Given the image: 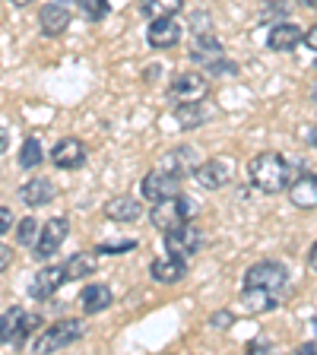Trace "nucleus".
<instances>
[{"mask_svg":"<svg viewBox=\"0 0 317 355\" xmlns=\"http://www.w3.org/2000/svg\"><path fill=\"white\" fill-rule=\"evenodd\" d=\"M298 352H302V355H314L317 352V343H305V346H298Z\"/></svg>","mask_w":317,"mask_h":355,"instance_id":"nucleus-37","label":"nucleus"},{"mask_svg":"<svg viewBox=\"0 0 317 355\" xmlns=\"http://www.w3.org/2000/svg\"><path fill=\"white\" fill-rule=\"evenodd\" d=\"M311 98H314V105H317V83L311 86Z\"/></svg>","mask_w":317,"mask_h":355,"instance_id":"nucleus-41","label":"nucleus"},{"mask_svg":"<svg viewBox=\"0 0 317 355\" xmlns=\"http://www.w3.org/2000/svg\"><path fill=\"white\" fill-rule=\"evenodd\" d=\"M181 35H185V29H181L178 16H162V19H153V22H149V29H146V42L153 44V48H159V51L175 48V44L181 42Z\"/></svg>","mask_w":317,"mask_h":355,"instance_id":"nucleus-8","label":"nucleus"},{"mask_svg":"<svg viewBox=\"0 0 317 355\" xmlns=\"http://www.w3.org/2000/svg\"><path fill=\"white\" fill-rule=\"evenodd\" d=\"M270 48L273 51H295L298 44L305 42V32H302V26H295V22H280V26H273L270 29Z\"/></svg>","mask_w":317,"mask_h":355,"instance_id":"nucleus-16","label":"nucleus"},{"mask_svg":"<svg viewBox=\"0 0 317 355\" xmlns=\"http://www.w3.org/2000/svg\"><path fill=\"white\" fill-rule=\"evenodd\" d=\"M51 162L58 165V168H80V165L86 162V146H83L80 140H74V137H67V140H60L58 146L51 149Z\"/></svg>","mask_w":317,"mask_h":355,"instance_id":"nucleus-14","label":"nucleus"},{"mask_svg":"<svg viewBox=\"0 0 317 355\" xmlns=\"http://www.w3.org/2000/svg\"><path fill=\"white\" fill-rule=\"evenodd\" d=\"M149 276H153L155 282H162V286H171V282H181L187 276V260L181 257H159L153 260V266H149Z\"/></svg>","mask_w":317,"mask_h":355,"instance_id":"nucleus-13","label":"nucleus"},{"mask_svg":"<svg viewBox=\"0 0 317 355\" xmlns=\"http://www.w3.org/2000/svg\"><path fill=\"white\" fill-rule=\"evenodd\" d=\"M185 7V0H140V10L149 19H162V16H178V10Z\"/></svg>","mask_w":317,"mask_h":355,"instance_id":"nucleus-26","label":"nucleus"},{"mask_svg":"<svg viewBox=\"0 0 317 355\" xmlns=\"http://www.w3.org/2000/svg\"><path fill=\"white\" fill-rule=\"evenodd\" d=\"M197 203L191 197H171V200H162V203H153V222L159 225L162 232L175 229L181 222H191L197 216Z\"/></svg>","mask_w":317,"mask_h":355,"instance_id":"nucleus-2","label":"nucleus"},{"mask_svg":"<svg viewBox=\"0 0 317 355\" xmlns=\"http://www.w3.org/2000/svg\"><path fill=\"white\" fill-rule=\"evenodd\" d=\"M22 320H26V308H10L0 318V343H22Z\"/></svg>","mask_w":317,"mask_h":355,"instance_id":"nucleus-23","label":"nucleus"},{"mask_svg":"<svg viewBox=\"0 0 317 355\" xmlns=\"http://www.w3.org/2000/svg\"><path fill=\"white\" fill-rule=\"evenodd\" d=\"M38 232H42V222H38V219H22V222H16V241H19L22 248H35Z\"/></svg>","mask_w":317,"mask_h":355,"instance_id":"nucleus-28","label":"nucleus"},{"mask_svg":"<svg viewBox=\"0 0 317 355\" xmlns=\"http://www.w3.org/2000/svg\"><path fill=\"white\" fill-rule=\"evenodd\" d=\"M289 282V270L276 260H260L244 273V286L248 288H270V292H282Z\"/></svg>","mask_w":317,"mask_h":355,"instance_id":"nucleus-5","label":"nucleus"},{"mask_svg":"<svg viewBox=\"0 0 317 355\" xmlns=\"http://www.w3.org/2000/svg\"><path fill=\"white\" fill-rule=\"evenodd\" d=\"M54 193L58 191H54V184L48 178H32V181H26V184L19 187V200L29 203V207H44V203H51Z\"/></svg>","mask_w":317,"mask_h":355,"instance_id":"nucleus-19","label":"nucleus"},{"mask_svg":"<svg viewBox=\"0 0 317 355\" xmlns=\"http://www.w3.org/2000/svg\"><path fill=\"white\" fill-rule=\"evenodd\" d=\"M289 197L298 209H314L317 207V175H298L289 184Z\"/></svg>","mask_w":317,"mask_h":355,"instance_id":"nucleus-18","label":"nucleus"},{"mask_svg":"<svg viewBox=\"0 0 317 355\" xmlns=\"http://www.w3.org/2000/svg\"><path fill=\"white\" fill-rule=\"evenodd\" d=\"M67 235H70V222H67L64 216H58V219H51V222H44L42 232H38V241H35V257L38 260H48L60 248V244H64Z\"/></svg>","mask_w":317,"mask_h":355,"instance_id":"nucleus-10","label":"nucleus"},{"mask_svg":"<svg viewBox=\"0 0 317 355\" xmlns=\"http://www.w3.org/2000/svg\"><path fill=\"white\" fill-rule=\"evenodd\" d=\"M111 304V288L108 286H86L80 295V308L83 314H98V311H105Z\"/></svg>","mask_w":317,"mask_h":355,"instance_id":"nucleus-22","label":"nucleus"},{"mask_svg":"<svg viewBox=\"0 0 317 355\" xmlns=\"http://www.w3.org/2000/svg\"><path fill=\"white\" fill-rule=\"evenodd\" d=\"M197 165H200V159H197V153H194V146H178L162 159V171H169V175H175V178L194 175Z\"/></svg>","mask_w":317,"mask_h":355,"instance_id":"nucleus-15","label":"nucleus"},{"mask_svg":"<svg viewBox=\"0 0 317 355\" xmlns=\"http://www.w3.org/2000/svg\"><path fill=\"white\" fill-rule=\"evenodd\" d=\"M10 260H13V251H10L7 244H0V273L10 266Z\"/></svg>","mask_w":317,"mask_h":355,"instance_id":"nucleus-33","label":"nucleus"},{"mask_svg":"<svg viewBox=\"0 0 317 355\" xmlns=\"http://www.w3.org/2000/svg\"><path fill=\"white\" fill-rule=\"evenodd\" d=\"M298 3H302V7H314L317 0H298Z\"/></svg>","mask_w":317,"mask_h":355,"instance_id":"nucleus-40","label":"nucleus"},{"mask_svg":"<svg viewBox=\"0 0 317 355\" xmlns=\"http://www.w3.org/2000/svg\"><path fill=\"white\" fill-rule=\"evenodd\" d=\"M83 336V324L80 320H60V324L48 327V330L42 333L35 340V346H32V352H60V349L74 346L76 340Z\"/></svg>","mask_w":317,"mask_h":355,"instance_id":"nucleus-4","label":"nucleus"},{"mask_svg":"<svg viewBox=\"0 0 317 355\" xmlns=\"http://www.w3.org/2000/svg\"><path fill=\"white\" fill-rule=\"evenodd\" d=\"M203 118H207V111H203L200 102H187V105H178L175 108V121H178L181 130H194V127H200Z\"/></svg>","mask_w":317,"mask_h":355,"instance_id":"nucleus-25","label":"nucleus"},{"mask_svg":"<svg viewBox=\"0 0 317 355\" xmlns=\"http://www.w3.org/2000/svg\"><path fill=\"white\" fill-rule=\"evenodd\" d=\"M314 10H317V3H314Z\"/></svg>","mask_w":317,"mask_h":355,"instance_id":"nucleus-45","label":"nucleus"},{"mask_svg":"<svg viewBox=\"0 0 317 355\" xmlns=\"http://www.w3.org/2000/svg\"><path fill=\"white\" fill-rule=\"evenodd\" d=\"M38 26H42L44 35H60V32L70 26V10L64 3H48V7L38 10Z\"/></svg>","mask_w":317,"mask_h":355,"instance_id":"nucleus-17","label":"nucleus"},{"mask_svg":"<svg viewBox=\"0 0 317 355\" xmlns=\"http://www.w3.org/2000/svg\"><path fill=\"white\" fill-rule=\"evenodd\" d=\"M54 3H64V7H70V3H76V0H54Z\"/></svg>","mask_w":317,"mask_h":355,"instance_id":"nucleus-42","label":"nucleus"},{"mask_svg":"<svg viewBox=\"0 0 317 355\" xmlns=\"http://www.w3.org/2000/svg\"><path fill=\"white\" fill-rule=\"evenodd\" d=\"M191 29H194V35H209V32H213V26H209V16L197 10V13L191 16Z\"/></svg>","mask_w":317,"mask_h":355,"instance_id":"nucleus-31","label":"nucleus"},{"mask_svg":"<svg viewBox=\"0 0 317 355\" xmlns=\"http://www.w3.org/2000/svg\"><path fill=\"white\" fill-rule=\"evenodd\" d=\"M232 320H235V318H232L229 311H222V314H216V318H213V327H222V324H232Z\"/></svg>","mask_w":317,"mask_h":355,"instance_id":"nucleus-35","label":"nucleus"},{"mask_svg":"<svg viewBox=\"0 0 317 355\" xmlns=\"http://www.w3.org/2000/svg\"><path fill=\"white\" fill-rule=\"evenodd\" d=\"M308 263H311V270H317V241H314V248H311V257H308Z\"/></svg>","mask_w":317,"mask_h":355,"instance_id":"nucleus-38","label":"nucleus"},{"mask_svg":"<svg viewBox=\"0 0 317 355\" xmlns=\"http://www.w3.org/2000/svg\"><path fill=\"white\" fill-rule=\"evenodd\" d=\"M42 162H44L42 143H38L35 137H29V140L22 143V149H19V165H22V168H38Z\"/></svg>","mask_w":317,"mask_h":355,"instance_id":"nucleus-27","label":"nucleus"},{"mask_svg":"<svg viewBox=\"0 0 317 355\" xmlns=\"http://www.w3.org/2000/svg\"><path fill=\"white\" fill-rule=\"evenodd\" d=\"M305 44H308L311 51H317V26H314V29L305 32Z\"/></svg>","mask_w":317,"mask_h":355,"instance_id":"nucleus-34","label":"nucleus"},{"mask_svg":"<svg viewBox=\"0 0 317 355\" xmlns=\"http://www.w3.org/2000/svg\"><path fill=\"white\" fill-rule=\"evenodd\" d=\"M194 178L203 191H219L232 181V162L229 159H207L194 168Z\"/></svg>","mask_w":317,"mask_h":355,"instance_id":"nucleus-9","label":"nucleus"},{"mask_svg":"<svg viewBox=\"0 0 317 355\" xmlns=\"http://www.w3.org/2000/svg\"><path fill=\"white\" fill-rule=\"evenodd\" d=\"M105 216L111 222H137L143 216V207H140V200H133V197H114L105 203Z\"/></svg>","mask_w":317,"mask_h":355,"instance_id":"nucleus-21","label":"nucleus"},{"mask_svg":"<svg viewBox=\"0 0 317 355\" xmlns=\"http://www.w3.org/2000/svg\"><path fill=\"white\" fill-rule=\"evenodd\" d=\"M241 304H244V311L266 314V311H276V308H280V292H270V288H248V286H244Z\"/></svg>","mask_w":317,"mask_h":355,"instance_id":"nucleus-20","label":"nucleus"},{"mask_svg":"<svg viewBox=\"0 0 317 355\" xmlns=\"http://www.w3.org/2000/svg\"><path fill=\"white\" fill-rule=\"evenodd\" d=\"M292 165L282 159L280 153H260L251 159L248 165V178H251V184L264 193H280L292 184Z\"/></svg>","mask_w":317,"mask_h":355,"instance_id":"nucleus-1","label":"nucleus"},{"mask_svg":"<svg viewBox=\"0 0 317 355\" xmlns=\"http://www.w3.org/2000/svg\"><path fill=\"white\" fill-rule=\"evenodd\" d=\"M143 197L149 200V203H162V200H171L178 197V191H181V178L169 175V171H149L146 178H143V184H140Z\"/></svg>","mask_w":317,"mask_h":355,"instance_id":"nucleus-7","label":"nucleus"},{"mask_svg":"<svg viewBox=\"0 0 317 355\" xmlns=\"http://www.w3.org/2000/svg\"><path fill=\"white\" fill-rule=\"evenodd\" d=\"M64 282H67L64 266H44V270H38V273L32 276L29 295H32V298H51L54 292L64 286Z\"/></svg>","mask_w":317,"mask_h":355,"instance_id":"nucleus-11","label":"nucleus"},{"mask_svg":"<svg viewBox=\"0 0 317 355\" xmlns=\"http://www.w3.org/2000/svg\"><path fill=\"white\" fill-rule=\"evenodd\" d=\"M80 13L86 16L89 22H102L105 16L111 13V3L108 0H80Z\"/></svg>","mask_w":317,"mask_h":355,"instance_id":"nucleus-29","label":"nucleus"},{"mask_svg":"<svg viewBox=\"0 0 317 355\" xmlns=\"http://www.w3.org/2000/svg\"><path fill=\"white\" fill-rule=\"evenodd\" d=\"M264 3H280V0H264Z\"/></svg>","mask_w":317,"mask_h":355,"instance_id":"nucleus-43","label":"nucleus"},{"mask_svg":"<svg viewBox=\"0 0 317 355\" xmlns=\"http://www.w3.org/2000/svg\"><path fill=\"white\" fill-rule=\"evenodd\" d=\"M314 333H317V318H314Z\"/></svg>","mask_w":317,"mask_h":355,"instance_id":"nucleus-44","label":"nucleus"},{"mask_svg":"<svg viewBox=\"0 0 317 355\" xmlns=\"http://www.w3.org/2000/svg\"><path fill=\"white\" fill-rule=\"evenodd\" d=\"M191 60L213 70V67H219L225 60V51H222V44L213 35H197V42L191 44Z\"/></svg>","mask_w":317,"mask_h":355,"instance_id":"nucleus-12","label":"nucleus"},{"mask_svg":"<svg viewBox=\"0 0 317 355\" xmlns=\"http://www.w3.org/2000/svg\"><path fill=\"white\" fill-rule=\"evenodd\" d=\"M207 96H209V80L203 73H178L169 86V98L175 105L203 102Z\"/></svg>","mask_w":317,"mask_h":355,"instance_id":"nucleus-6","label":"nucleus"},{"mask_svg":"<svg viewBox=\"0 0 317 355\" xmlns=\"http://www.w3.org/2000/svg\"><path fill=\"white\" fill-rule=\"evenodd\" d=\"M13 225H16V219H13V209H10V207H0V238L7 235V232L13 229Z\"/></svg>","mask_w":317,"mask_h":355,"instance_id":"nucleus-32","label":"nucleus"},{"mask_svg":"<svg viewBox=\"0 0 317 355\" xmlns=\"http://www.w3.org/2000/svg\"><path fill=\"white\" fill-rule=\"evenodd\" d=\"M165 251L171 257H181V260H191L194 254L203 251V232L191 222H181L175 229L165 232Z\"/></svg>","mask_w":317,"mask_h":355,"instance_id":"nucleus-3","label":"nucleus"},{"mask_svg":"<svg viewBox=\"0 0 317 355\" xmlns=\"http://www.w3.org/2000/svg\"><path fill=\"white\" fill-rule=\"evenodd\" d=\"M10 3H13V7H29L32 0H10Z\"/></svg>","mask_w":317,"mask_h":355,"instance_id":"nucleus-39","label":"nucleus"},{"mask_svg":"<svg viewBox=\"0 0 317 355\" xmlns=\"http://www.w3.org/2000/svg\"><path fill=\"white\" fill-rule=\"evenodd\" d=\"M133 248H137L133 238H127V241H102L96 248V254H127V251H133Z\"/></svg>","mask_w":317,"mask_h":355,"instance_id":"nucleus-30","label":"nucleus"},{"mask_svg":"<svg viewBox=\"0 0 317 355\" xmlns=\"http://www.w3.org/2000/svg\"><path fill=\"white\" fill-rule=\"evenodd\" d=\"M7 146H10V137H7V130H3V127H0V155L7 153Z\"/></svg>","mask_w":317,"mask_h":355,"instance_id":"nucleus-36","label":"nucleus"},{"mask_svg":"<svg viewBox=\"0 0 317 355\" xmlns=\"http://www.w3.org/2000/svg\"><path fill=\"white\" fill-rule=\"evenodd\" d=\"M96 266H98V260H96V254H74V257L64 263V276L67 279H86V276H92L96 273Z\"/></svg>","mask_w":317,"mask_h":355,"instance_id":"nucleus-24","label":"nucleus"}]
</instances>
